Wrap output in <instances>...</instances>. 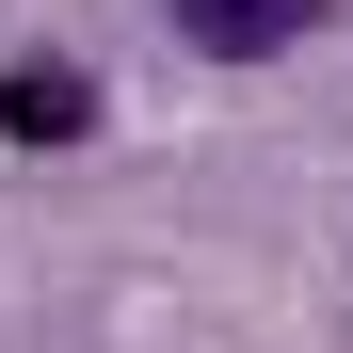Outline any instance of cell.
Here are the masks:
<instances>
[{
	"mask_svg": "<svg viewBox=\"0 0 353 353\" xmlns=\"http://www.w3.org/2000/svg\"><path fill=\"white\" fill-rule=\"evenodd\" d=\"M81 129H97L81 65H0V145H81Z\"/></svg>",
	"mask_w": 353,
	"mask_h": 353,
	"instance_id": "6da1fadb",
	"label": "cell"
},
{
	"mask_svg": "<svg viewBox=\"0 0 353 353\" xmlns=\"http://www.w3.org/2000/svg\"><path fill=\"white\" fill-rule=\"evenodd\" d=\"M305 17H321V0H176V32H193L209 65H257V48H289Z\"/></svg>",
	"mask_w": 353,
	"mask_h": 353,
	"instance_id": "7a4b0ae2",
	"label": "cell"
}]
</instances>
